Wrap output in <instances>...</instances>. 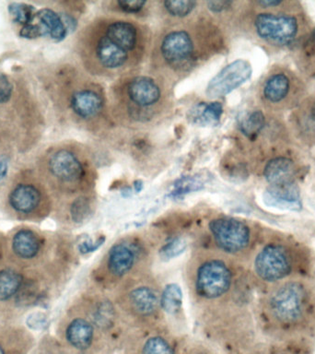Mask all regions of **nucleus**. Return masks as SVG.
Returning <instances> with one entry per match:
<instances>
[{"instance_id":"nucleus-1","label":"nucleus","mask_w":315,"mask_h":354,"mask_svg":"<svg viewBox=\"0 0 315 354\" xmlns=\"http://www.w3.org/2000/svg\"><path fill=\"white\" fill-rule=\"evenodd\" d=\"M138 44L140 35L132 22L120 19L108 22L95 41V57L104 68H121L128 62Z\"/></svg>"},{"instance_id":"nucleus-2","label":"nucleus","mask_w":315,"mask_h":354,"mask_svg":"<svg viewBox=\"0 0 315 354\" xmlns=\"http://www.w3.org/2000/svg\"><path fill=\"white\" fill-rule=\"evenodd\" d=\"M305 297L303 285L298 282H289L276 290L271 297V311L281 322H295L303 315Z\"/></svg>"},{"instance_id":"nucleus-3","label":"nucleus","mask_w":315,"mask_h":354,"mask_svg":"<svg viewBox=\"0 0 315 354\" xmlns=\"http://www.w3.org/2000/svg\"><path fill=\"white\" fill-rule=\"evenodd\" d=\"M231 284V270L220 260H209L204 263L196 273V290L204 298L220 297L228 292Z\"/></svg>"},{"instance_id":"nucleus-4","label":"nucleus","mask_w":315,"mask_h":354,"mask_svg":"<svg viewBox=\"0 0 315 354\" xmlns=\"http://www.w3.org/2000/svg\"><path fill=\"white\" fill-rule=\"evenodd\" d=\"M209 227L218 245L229 253L242 251L250 243V229L236 218H215L210 221Z\"/></svg>"},{"instance_id":"nucleus-5","label":"nucleus","mask_w":315,"mask_h":354,"mask_svg":"<svg viewBox=\"0 0 315 354\" xmlns=\"http://www.w3.org/2000/svg\"><path fill=\"white\" fill-rule=\"evenodd\" d=\"M254 268L260 278L274 282L289 275L292 270V261L283 246L271 243L257 254Z\"/></svg>"},{"instance_id":"nucleus-6","label":"nucleus","mask_w":315,"mask_h":354,"mask_svg":"<svg viewBox=\"0 0 315 354\" xmlns=\"http://www.w3.org/2000/svg\"><path fill=\"white\" fill-rule=\"evenodd\" d=\"M160 53L166 63L182 68L192 65L195 55V46L192 36L184 30L170 32L163 38Z\"/></svg>"},{"instance_id":"nucleus-7","label":"nucleus","mask_w":315,"mask_h":354,"mask_svg":"<svg viewBox=\"0 0 315 354\" xmlns=\"http://www.w3.org/2000/svg\"><path fill=\"white\" fill-rule=\"evenodd\" d=\"M256 32L260 37L275 44H289L298 32L297 21L293 17L259 14L256 19Z\"/></svg>"},{"instance_id":"nucleus-8","label":"nucleus","mask_w":315,"mask_h":354,"mask_svg":"<svg viewBox=\"0 0 315 354\" xmlns=\"http://www.w3.org/2000/svg\"><path fill=\"white\" fill-rule=\"evenodd\" d=\"M251 66L248 61L239 59L225 66L211 80L207 88L210 98L225 96L250 79Z\"/></svg>"},{"instance_id":"nucleus-9","label":"nucleus","mask_w":315,"mask_h":354,"mask_svg":"<svg viewBox=\"0 0 315 354\" xmlns=\"http://www.w3.org/2000/svg\"><path fill=\"white\" fill-rule=\"evenodd\" d=\"M52 176L66 183H76L84 176V168L79 158L68 149L55 151L49 160Z\"/></svg>"},{"instance_id":"nucleus-10","label":"nucleus","mask_w":315,"mask_h":354,"mask_svg":"<svg viewBox=\"0 0 315 354\" xmlns=\"http://www.w3.org/2000/svg\"><path fill=\"white\" fill-rule=\"evenodd\" d=\"M126 96L135 106L145 109L156 104L162 97V91L151 77H133L126 85Z\"/></svg>"},{"instance_id":"nucleus-11","label":"nucleus","mask_w":315,"mask_h":354,"mask_svg":"<svg viewBox=\"0 0 315 354\" xmlns=\"http://www.w3.org/2000/svg\"><path fill=\"white\" fill-rule=\"evenodd\" d=\"M264 201L267 206L293 212L300 210L303 207L300 189L294 181L270 185L264 194Z\"/></svg>"},{"instance_id":"nucleus-12","label":"nucleus","mask_w":315,"mask_h":354,"mask_svg":"<svg viewBox=\"0 0 315 354\" xmlns=\"http://www.w3.org/2000/svg\"><path fill=\"white\" fill-rule=\"evenodd\" d=\"M135 246L128 243H117L111 249L107 267L113 276L122 277L128 273L137 260Z\"/></svg>"},{"instance_id":"nucleus-13","label":"nucleus","mask_w":315,"mask_h":354,"mask_svg":"<svg viewBox=\"0 0 315 354\" xmlns=\"http://www.w3.org/2000/svg\"><path fill=\"white\" fill-rule=\"evenodd\" d=\"M70 104L72 110L79 118H93L101 112L104 100L96 91L82 90L73 94Z\"/></svg>"},{"instance_id":"nucleus-14","label":"nucleus","mask_w":315,"mask_h":354,"mask_svg":"<svg viewBox=\"0 0 315 354\" xmlns=\"http://www.w3.org/2000/svg\"><path fill=\"white\" fill-rule=\"evenodd\" d=\"M41 201V194L32 185H17L10 195L11 207L17 212L29 213L38 207Z\"/></svg>"},{"instance_id":"nucleus-15","label":"nucleus","mask_w":315,"mask_h":354,"mask_svg":"<svg viewBox=\"0 0 315 354\" xmlns=\"http://www.w3.org/2000/svg\"><path fill=\"white\" fill-rule=\"evenodd\" d=\"M294 163L287 158H276L265 165L264 176L270 185L294 181Z\"/></svg>"},{"instance_id":"nucleus-16","label":"nucleus","mask_w":315,"mask_h":354,"mask_svg":"<svg viewBox=\"0 0 315 354\" xmlns=\"http://www.w3.org/2000/svg\"><path fill=\"white\" fill-rule=\"evenodd\" d=\"M66 339L77 350H87L93 340L94 329L87 320L77 318L66 328Z\"/></svg>"},{"instance_id":"nucleus-17","label":"nucleus","mask_w":315,"mask_h":354,"mask_svg":"<svg viewBox=\"0 0 315 354\" xmlns=\"http://www.w3.org/2000/svg\"><path fill=\"white\" fill-rule=\"evenodd\" d=\"M128 298L132 308L137 314L145 317L153 315L160 304L157 293L149 287L135 288L129 293Z\"/></svg>"},{"instance_id":"nucleus-18","label":"nucleus","mask_w":315,"mask_h":354,"mask_svg":"<svg viewBox=\"0 0 315 354\" xmlns=\"http://www.w3.org/2000/svg\"><path fill=\"white\" fill-rule=\"evenodd\" d=\"M35 18L43 28L44 35L55 41H63L68 35V30L64 24L62 18L50 8H43L36 13Z\"/></svg>"},{"instance_id":"nucleus-19","label":"nucleus","mask_w":315,"mask_h":354,"mask_svg":"<svg viewBox=\"0 0 315 354\" xmlns=\"http://www.w3.org/2000/svg\"><path fill=\"white\" fill-rule=\"evenodd\" d=\"M14 253L21 259H32L40 250V241L37 235L30 230H21L14 235Z\"/></svg>"},{"instance_id":"nucleus-20","label":"nucleus","mask_w":315,"mask_h":354,"mask_svg":"<svg viewBox=\"0 0 315 354\" xmlns=\"http://www.w3.org/2000/svg\"><path fill=\"white\" fill-rule=\"evenodd\" d=\"M289 90V80L283 74H276L271 77L265 83L264 95L268 101L280 102L287 96Z\"/></svg>"},{"instance_id":"nucleus-21","label":"nucleus","mask_w":315,"mask_h":354,"mask_svg":"<svg viewBox=\"0 0 315 354\" xmlns=\"http://www.w3.org/2000/svg\"><path fill=\"white\" fill-rule=\"evenodd\" d=\"M22 277L17 271L7 268L0 271V301H7L18 293Z\"/></svg>"},{"instance_id":"nucleus-22","label":"nucleus","mask_w":315,"mask_h":354,"mask_svg":"<svg viewBox=\"0 0 315 354\" xmlns=\"http://www.w3.org/2000/svg\"><path fill=\"white\" fill-rule=\"evenodd\" d=\"M223 107L220 102H210L209 104H199L193 112L192 118L195 123L217 124L222 115Z\"/></svg>"},{"instance_id":"nucleus-23","label":"nucleus","mask_w":315,"mask_h":354,"mask_svg":"<svg viewBox=\"0 0 315 354\" xmlns=\"http://www.w3.org/2000/svg\"><path fill=\"white\" fill-rule=\"evenodd\" d=\"M163 310L169 314H176L181 309L182 304V292L181 287L177 284H168L163 290L160 301Z\"/></svg>"},{"instance_id":"nucleus-24","label":"nucleus","mask_w":315,"mask_h":354,"mask_svg":"<svg viewBox=\"0 0 315 354\" xmlns=\"http://www.w3.org/2000/svg\"><path fill=\"white\" fill-rule=\"evenodd\" d=\"M265 115H262L261 111H254L240 120V131L246 137L253 138L261 131L265 126Z\"/></svg>"},{"instance_id":"nucleus-25","label":"nucleus","mask_w":315,"mask_h":354,"mask_svg":"<svg viewBox=\"0 0 315 354\" xmlns=\"http://www.w3.org/2000/svg\"><path fill=\"white\" fill-rule=\"evenodd\" d=\"M8 13L13 21L24 26V25L32 24L37 12H35V8L32 5L13 2L8 6Z\"/></svg>"},{"instance_id":"nucleus-26","label":"nucleus","mask_w":315,"mask_h":354,"mask_svg":"<svg viewBox=\"0 0 315 354\" xmlns=\"http://www.w3.org/2000/svg\"><path fill=\"white\" fill-rule=\"evenodd\" d=\"M142 354H174L173 347L162 337H152L143 345Z\"/></svg>"},{"instance_id":"nucleus-27","label":"nucleus","mask_w":315,"mask_h":354,"mask_svg":"<svg viewBox=\"0 0 315 354\" xmlns=\"http://www.w3.org/2000/svg\"><path fill=\"white\" fill-rule=\"evenodd\" d=\"M196 5L193 1H165L164 7L166 10L174 17L187 16L193 10Z\"/></svg>"},{"instance_id":"nucleus-28","label":"nucleus","mask_w":315,"mask_h":354,"mask_svg":"<svg viewBox=\"0 0 315 354\" xmlns=\"http://www.w3.org/2000/svg\"><path fill=\"white\" fill-rule=\"evenodd\" d=\"M187 246V243L184 238H175L163 246L160 250V256L164 259H173V257L181 254Z\"/></svg>"},{"instance_id":"nucleus-29","label":"nucleus","mask_w":315,"mask_h":354,"mask_svg":"<svg viewBox=\"0 0 315 354\" xmlns=\"http://www.w3.org/2000/svg\"><path fill=\"white\" fill-rule=\"evenodd\" d=\"M88 212H90V203L88 199L79 198L71 205L70 214L75 223H82L87 217Z\"/></svg>"},{"instance_id":"nucleus-30","label":"nucleus","mask_w":315,"mask_h":354,"mask_svg":"<svg viewBox=\"0 0 315 354\" xmlns=\"http://www.w3.org/2000/svg\"><path fill=\"white\" fill-rule=\"evenodd\" d=\"M200 187V183L191 177H184V178L179 180L178 184L174 185V190L171 192V196L182 195V194L189 193L191 191L198 190Z\"/></svg>"},{"instance_id":"nucleus-31","label":"nucleus","mask_w":315,"mask_h":354,"mask_svg":"<svg viewBox=\"0 0 315 354\" xmlns=\"http://www.w3.org/2000/svg\"><path fill=\"white\" fill-rule=\"evenodd\" d=\"M26 324L33 330H41L48 325V319L44 313L35 312L28 315Z\"/></svg>"},{"instance_id":"nucleus-32","label":"nucleus","mask_w":315,"mask_h":354,"mask_svg":"<svg viewBox=\"0 0 315 354\" xmlns=\"http://www.w3.org/2000/svg\"><path fill=\"white\" fill-rule=\"evenodd\" d=\"M19 35L25 39H35L41 37V36H46L41 25L39 24H35L32 22V24L24 25L21 28V32H19Z\"/></svg>"},{"instance_id":"nucleus-33","label":"nucleus","mask_w":315,"mask_h":354,"mask_svg":"<svg viewBox=\"0 0 315 354\" xmlns=\"http://www.w3.org/2000/svg\"><path fill=\"white\" fill-rule=\"evenodd\" d=\"M13 86L6 75L0 73V104L10 101L12 95Z\"/></svg>"},{"instance_id":"nucleus-34","label":"nucleus","mask_w":315,"mask_h":354,"mask_svg":"<svg viewBox=\"0 0 315 354\" xmlns=\"http://www.w3.org/2000/svg\"><path fill=\"white\" fill-rule=\"evenodd\" d=\"M118 7L120 8L121 10L124 11L126 13H137L144 8L146 5L145 1H127V0H123V1H117Z\"/></svg>"},{"instance_id":"nucleus-35","label":"nucleus","mask_w":315,"mask_h":354,"mask_svg":"<svg viewBox=\"0 0 315 354\" xmlns=\"http://www.w3.org/2000/svg\"><path fill=\"white\" fill-rule=\"evenodd\" d=\"M112 317V308H111L110 306H106V304H102L96 311L95 319L96 322L99 324V325H106Z\"/></svg>"},{"instance_id":"nucleus-36","label":"nucleus","mask_w":315,"mask_h":354,"mask_svg":"<svg viewBox=\"0 0 315 354\" xmlns=\"http://www.w3.org/2000/svg\"><path fill=\"white\" fill-rule=\"evenodd\" d=\"M19 301H21V304H30L32 303L33 300L36 298V290H33V288L30 287V285L28 286H22L21 289H19Z\"/></svg>"},{"instance_id":"nucleus-37","label":"nucleus","mask_w":315,"mask_h":354,"mask_svg":"<svg viewBox=\"0 0 315 354\" xmlns=\"http://www.w3.org/2000/svg\"><path fill=\"white\" fill-rule=\"evenodd\" d=\"M8 167H10V159L7 155H0V185L8 176Z\"/></svg>"},{"instance_id":"nucleus-38","label":"nucleus","mask_w":315,"mask_h":354,"mask_svg":"<svg viewBox=\"0 0 315 354\" xmlns=\"http://www.w3.org/2000/svg\"><path fill=\"white\" fill-rule=\"evenodd\" d=\"M104 239L102 238V240L96 241L95 243L91 242V241H88V242H83L80 243L79 251L83 254L93 252L94 250H96V249L98 248L102 243H104Z\"/></svg>"},{"instance_id":"nucleus-39","label":"nucleus","mask_w":315,"mask_h":354,"mask_svg":"<svg viewBox=\"0 0 315 354\" xmlns=\"http://www.w3.org/2000/svg\"><path fill=\"white\" fill-rule=\"evenodd\" d=\"M231 2L229 1H209L207 2V7L213 12H221L231 7Z\"/></svg>"},{"instance_id":"nucleus-40","label":"nucleus","mask_w":315,"mask_h":354,"mask_svg":"<svg viewBox=\"0 0 315 354\" xmlns=\"http://www.w3.org/2000/svg\"><path fill=\"white\" fill-rule=\"evenodd\" d=\"M280 1H274V0H272V1H271V0H265V1H261V2H259V4H261L262 6H265V7H270V6H276V5H279L280 4Z\"/></svg>"},{"instance_id":"nucleus-41","label":"nucleus","mask_w":315,"mask_h":354,"mask_svg":"<svg viewBox=\"0 0 315 354\" xmlns=\"http://www.w3.org/2000/svg\"><path fill=\"white\" fill-rule=\"evenodd\" d=\"M135 190L137 191V192H140L141 189H142L143 185L141 181H137L135 182Z\"/></svg>"},{"instance_id":"nucleus-42","label":"nucleus","mask_w":315,"mask_h":354,"mask_svg":"<svg viewBox=\"0 0 315 354\" xmlns=\"http://www.w3.org/2000/svg\"><path fill=\"white\" fill-rule=\"evenodd\" d=\"M0 354H5V351H3V348L0 347Z\"/></svg>"},{"instance_id":"nucleus-43","label":"nucleus","mask_w":315,"mask_h":354,"mask_svg":"<svg viewBox=\"0 0 315 354\" xmlns=\"http://www.w3.org/2000/svg\"><path fill=\"white\" fill-rule=\"evenodd\" d=\"M199 354H203V353H199Z\"/></svg>"}]
</instances>
